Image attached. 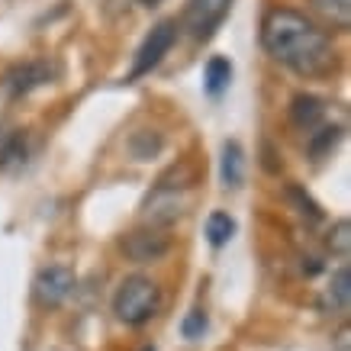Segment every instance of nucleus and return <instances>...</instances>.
<instances>
[{
	"mask_svg": "<svg viewBox=\"0 0 351 351\" xmlns=\"http://www.w3.org/2000/svg\"><path fill=\"white\" fill-rule=\"evenodd\" d=\"M348 245H351V235H348V219H339V223L332 226L329 232V248L335 252V255L348 258Z\"/></svg>",
	"mask_w": 351,
	"mask_h": 351,
	"instance_id": "16",
	"label": "nucleus"
},
{
	"mask_svg": "<svg viewBox=\"0 0 351 351\" xmlns=\"http://www.w3.org/2000/svg\"><path fill=\"white\" fill-rule=\"evenodd\" d=\"M341 138V129L339 126H326L319 132H313V142H309V152H313V158H322L329 149H335Z\"/></svg>",
	"mask_w": 351,
	"mask_h": 351,
	"instance_id": "14",
	"label": "nucleus"
},
{
	"mask_svg": "<svg viewBox=\"0 0 351 351\" xmlns=\"http://www.w3.org/2000/svg\"><path fill=\"white\" fill-rule=\"evenodd\" d=\"M229 84H232V64L223 55H213L206 62V71H203V90L210 97H223Z\"/></svg>",
	"mask_w": 351,
	"mask_h": 351,
	"instance_id": "8",
	"label": "nucleus"
},
{
	"mask_svg": "<svg viewBox=\"0 0 351 351\" xmlns=\"http://www.w3.org/2000/svg\"><path fill=\"white\" fill-rule=\"evenodd\" d=\"M43 81H49V68L45 64H23V68H16L10 75V90L13 94H26V90H32L36 84H43Z\"/></svg>",
	"mask_w": 351,
	"mask_h": 351,
	"instance_id": "11",
	"label": "nucleus"
},
{
	"mask_svg": "<svg viewBox=\"0 0 351 351\" xmlns=\"http://www.w3.org/2000/svg\"><path fill=\"white\" fill-rule=\"evenodd\" d=\"M123 252H126L132 261L145 265V261H158L165 252H168V235L155 232V229H138V232H129L123 239Z\"/></svg>",
	"mask_w": 351,
	"mask_h": 351,
	"instance_id": "6",
	"label": "nucleus"
},
{
	"mask_svg": "<svg viewBox=\"0 0 351 351\" xmlns=\"http://www.w3.org/2000/svg\"><path fill=\"white\" fill-rule=\"evenodd\" d=\"M229 10H232V0H187L184 29L191 32L197 43H206V39H213V32L223 26Z\"/></svg>",
	"mask_w": 351,
	"mask_h": 351,
	"instance_id": "3",
	"label": "nucleus"
},
{
	"mask_svg": "<svg viewBox=\"0 0 351 351\" xmlns=\"http://www.w3.org/2000/svg\"><path fill=\"white\" fill-rule=\"evenodd\" d=\"M16 145H20V138L0 129V165H3L7 158H13V155H16Z\"/></svg>",
	"mask_w": 351,
	"mask_h": 351,
	"instance_id": "19",
	"label": "nucleus"
},
{
	"mask_svg": "<svg viewBox=\"0 0 351 351\" xmlns=\"http://www.w3.org/2000/svg\"><path fill=\"white\" fill-rule=\"evenodd\" d=\"M242 145L239 142H226L223 145V161H219V174H223L226 187H239L242 184Z\"/></svg>",
	"mask_w": 351,
	"mask_h": 351,
	"instance_id": "10",
	"label": "nucleus"
},
{
	"mask_svg": "<svg viewBox=\"0 0 351 351\" xmlns=\"http://www.w3.org/2000/svg\"><path fill=\"white\" fill-rule=\"evenodd\" d=\"M181 332H184V339H200L203 332H206V313L203 309H191L181 322Z\"/></svg>",
	"mask_w": 351,
	"mask_h": 351,
	"instance_id": "17",
	"label": "nucleus"
},
{
	"mask_svg": "<svg viewBox=\"0 0 351 351\" xmlns=\"http://www.w3.org/2000/svg\"><path fill=\"white\" fill-rule=\"evenodd\" d=\"M261 45L274 62L287 64L290 71L303 77H319L326 75L335 62L329 45V36L316 29L313 23L297 10L287 7H274L261 23Z\"/></svg>",
	"mask_w": 351,
	"mask_h": 351,
	"instance_id": "1",
	"label": "nucleus"
},
{
	"mask_svg": "<svg viewBox=\"0 0 351 351\" xmlns=\"http://www.w3.org/2000/svg\"><path fill=\"white\" fill-rule=\"evenodd\" d=\"M348 300H351V271L348 267H339L332 274V284L322 297V309H332V313H348Z\"/></svg>",
	"mask_w": 351,
	"mask_h": 351,
	"instance_id": "9",
	"label": "nucleus"
},
{
	"mask_svg": "<svg viewBox=\"0 0 351 351\" xmlns=\"http://www.w3.org/2000/svg\"><path fill=\"white\" fill-rule=\"evenodd\" d=\"M290 200H297V206H300V216H306L309 223H319L322 219V210H319V203L313 200L303 187H290Z\"/></svg>",
	"mask_w": 351,
	"mask_h": 351,
	"instance_id": "15",
	"label": "nucleus"
},
{
	"mask_svg": "<svg viewBox=\"0 0 351 351\" xmlns=\"http://www.w3.org/2000/svg\"><path fill=\"white\" fill-rule=\"evenodd\" d=\"M290 119L303 132H316L322 126V119H326V104L313 94H297L293 104H290Z\"/></svg>",
	"mask_w": 351,
	"mask_h": 351,
	"instance_id": "7",
	"label": "nucleus"
},
{
	"mask_svg": "<svg viewBox=\"0 0 351 351\" xmlns=\"http://www.w3.org/2000/svg\"><path fill=\"white\" fill-rule=\"evenodd\" d=\"M232 235H235V219L229 213H210V219H206V239H210L213 248H223Z\"/></svg>",
	"mask_w": 351,
	"mask_h": 351,
	"instance_id": "13",
	"label": "nucleus"
},
{
	"mask_svg": "<svg viewBox=\"0 0 351 351\" xmlns=\"http://www.w3.org/2000/svg\"><path fill=\"white\" fill-rule=\"evenodd\" d=\"M339 351H348V326H341V332H339Z\"/></svg>",
	"mask_w": 351,
	"mask_h": 351,
	"instance_id": "20",
	"label": "nucleus"
},
{
	"mask_svg": "<svg viewBox=\"0 0 351 351\" xmlns=\"http://www.w3.org/2000/svg\"><path fill=\"white\" fill-rule=\"evenodd\" d=\"M313 7H316L335 29H348L351 26V0H313Z\"/></svg>",
	"mask_w": 351,
	"mask_h": 351,
	"instance_id": "12",
	"label": "nucleus"
},
{
	"mask_svg": "<svg viewBox=\"0 0 351 351\" xmlns=\"http://www.w3.org/2000/svg\"><path fill=\"white\" fill-rule=\"evenodd\" d=\"M161 309V290L149 277H126L113 297V313L126 326H145Z\"/></svg>",
	"mask_w": 351,
	"mask_h": 351,
	"instance_id": "2",
	"label": "nucleus"
},
{
	"mask_svg": "<svg viewBox=\"0 0 351 351\" xmlns=\"http://www.w3.org/2000/svg\"><path fill=\"white\" fill-rule=\"evenodd\" d=\"M138 3H145V7H155V3H161V0H138Z\"/></svg>",
	"mask_w": 351,
	"mask_h": 351,
	"instance_id": "21",
	"label": "nucleus"
},
{
	"mask_svg": "<svg viewBox=\"0 0 351 351\" xmlns=\"http://www.w3.org/2000/svg\"><path fill=\"white\" fill-rule=\"evenodd\" d=\"M174 39H178V23H171V20L158 23V26L145 36V43L138 45L136 62H132V75L129 77H142V75H149L152 68H158V62L171 52Z\"/></svg>",
	"mask_w": 351,
	"mask_h": 351,
	"instance_id": "4",
	"label": "nucleus"
},
{
	"mask_svg": "<svg viewBox=\"0 0 351 351\" xmlns=\"http://www.w3.org/2000/svg\"><path fill=\"white\" fill-rule=\"evenodd\" d=\"M71 290H75V274L62 265H52V267H45V271H39L36 284H32V297H36V303H43V306H58V303L68 300Z\"/></svg>",
	"mask_w": 351,
	"mask_h": 351,
	"instance_id": "5",
	"label": "nucleus"
},
{
	"mask_svg": "<svg viewBox=\"0 0 351 351\" xmlns=\"http://www.w3.org/2000/svg\"><path fill=\"white\" fill-rule=\"evenodd\" d=\"M142 138H145V149L138 152L136 158H138V161H149L152 155H155V152L161 149V138H158V136H152V132H142ZM132 149H138V136L132 138Z\"/></svg>",
	"mask_w": 351,
	"mask_h": 351,
	"instance_id": "18",
	"label": "nucleus"
}]
</instances>
